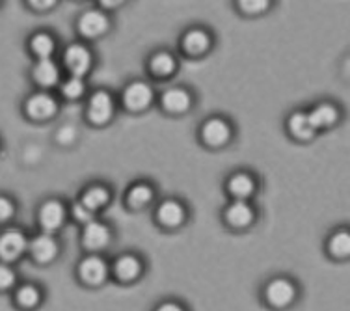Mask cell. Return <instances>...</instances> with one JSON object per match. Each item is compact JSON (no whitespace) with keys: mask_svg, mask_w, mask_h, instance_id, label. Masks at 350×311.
I'll return each mask as SVG.
<instances>
[{"mask_svg":"<svg viewBox=\"0 0 350 311\" xmlns=\"http://www.w3.org/2000/svg\"><path fill=\"white\" fill-rule=\"evenodd\" d=\"M262 302L269 306L270 310H287L297 302L298 285L295 280L287 276H276L262 287Z\"/></svg>","mask_w":350,"mask_h":311,"instance_id":"obj_1","label":"cell"},{"mask_svg":"<svg viewBox=\"0 0 350 311\" xmlns=\"http://www.w3.org/2000/svg\"><path fill=\"white\" fill-rule=\"evenodd\" d=\"M77 276L86 287H99L110 278V265L97 254H90L77 267Z\"/></svg>","mask_w":350,"mask_h":311,"instance_id":"obj_2","label":"cell"},{"mask_svg":"<svg viewBox=\"0 0 350 311\" xmlns=\"http://www.w3.org/2000/svg\"><path fill=\"white\" fill-rule=\"evenodd\" d=\"M27 248L28 241L23 231L10 228L0 233V263L12 265L27 252Z\"/></svg>","mask_w":350,"mask_h":311,"instance_id":"obj_3","label":"cell"},{"mask_svg":"<svg viewBox=\"0 0 350 311\" xmlns=\"http://www.w3.org/2000/svg\"><path fill=\"white\" fill-rule=\"evenodd\" d=\"M142 272H144V263L140 257L133 256V254H123L110 267V276H114L116 282L123 285L138 282Z\"/></svg>","mask_w":350,"mask_h":311,"instance_id":"obj_4","label":"cell"},{"mask_svg":"<svg viewBox=\"0 0 350 311\" xmlns=\"http://www.w3.org/2000/svg\"><path fill=\"white\" fill-rule=\"evenodd\" d=\"M27 250L38 265H49L53 263L54 259L58 257V250L60 248H58L56 239L51 237L49 233H41V235H36L28 243Z\"/></svg>","mask_w":350,"mask_h":311,"instance_id":"obj_5","label":"cell"},{"mask_svg":"<svg viewBox=\"0 0 350 311\" xmlns=\"http://www.w3.org/2000/svg\"><path fill=\"white\" fill-rule=\"evenodd\" d=\"M112 112H114V101H112L110 94L101 90V92H95L90 97V101H88V118H90V122L95 123V125H103L112 118Z\"/></svg>","mask_w":350,"mask_h":311,"instance_id":"obj_6","label":"cell"},{"mask_svg":"<svg viewBox=\"0 0 350 311\" xmlns=\"http://www.w3.org/2000/svg\"><path fill=\"white\" fill-rule=\"evenodd\" d=\"M151 101H153V92L146 82H133L123 92V105L133 112L148 109Z\"/></svg>","mask_w":350,"mask_h":311,"instance_id":"obj_7","label":"cell"},{"mask_svg":"<svg viewBox=\"0 0 350 311\" xmlns=\"http://www.w3.org/2000/svg\"><path fill=\"white\" fill-rule=\"evenodd\" d=\"M110 243V230L101 222H88L82 231V244L90 252H99Z\"/></svg>","mask_w":350,"mask_h":311,"instance_id":"obj_8","label":"cell"},{"mask_svg":"<svg viewBox=\"0 0 350 311\" xmlns=\"http://www.w3.org/2000/svg\"><path fill=\"white\" fill-rule=\"evenodd\" d=\"M64 62H66V68L81 79L82 75L88 73V69L92 66V55L84 45L81 43H75L71 47H68L66 55H64Z\"/></svg>","mask_w":350,"mask_h":311,"instance_id":"obj_9","label":"cell"},{"mask_svg":"<svg viewBox=\"0 0 350 311\" xmlns=\"http://www.w3.org/2000/svg\"><path fill=\"white\" fill-rule=\"evenodd\" d=\"M14 302L19 310L34 311L43 302V293H41V289L36 284L15 285Z\"/></svg>","mask_w":350,"mask_h":311,"instance_id":"obj_10","label":"cell"},{"mask_svg":"<svg viewBox=\"0 0 350 311\" xmlns=\"http://www.w3.org/2000/svg\"><path fill=\"white\" fill-rule=\"evenodd\" d=\"M25 110L32 120H47L56 112V101L49 94H34L28 97Z\"/></svg>","mask_w":350,"mask_h":311,"instance_id":"obj_11","label":"cell"},{"mask_svg":"<svg viewBox=\"0 0 350 311\" xmlns=\"http://www.w3.org/2000/svg\"><path fill=\"white\" fill-rule=\"evenodd\" d=\"M229 136H231V129L224 120H218V118H213L209 122L203 123L202 127V138L203 142L209 144L213 148H218V146H224L228 142Z\"/></svg>","mask_w":350,"mask_h":311,"instance_id":"obj_12","label":"cell"},{"mask_svg":"<svg viewBox=\"0 0 350 311\" xmlns=\"http://www.w3.org/2000/svg\"><path fill=\"white\" fill-rule=\"evenodd\" d=\"M108 19L107 15L99 10H90L79 21V30L84 38H97L107 32Z\"/></svg>","mask_w":350,"mask_h":311,"instance_id":"obj_13","label":"cell"},{"mask_svg":"<svg viewBox=\"0 0 350 311\" xmlns=\"http://www.w3.org/2000/svg\"><path fill=\"white\" fill-rule=\"evenodd\" d=\"M64 218H66V209H64V205L60 202L51 200V202H45L41 205L40 224L47 233L58 230L62 222H64Z\"/></svg>","mask_w":350,"mask_h":311,"instance_id":"obj_14","label":"cell"},{"mask_svg":"<svg viewBox=\"0 0 350 311\" xmlns=\"http://www.w3.org/2000/svg\"><path fill=\"white\" fill-rule=\"evenodd\" d=\"M162 107L174 112V114H181L185 110L190 109V95L187 90L183 88H172L166 90L162 95Z\"/></svg>","mask_w":350,"mask_h":311,"instance_id":"obj_15","label":"cell"},{"mask_svg":"<svg viewBox=\"0 0 350 311\" xmlns=\"http://www.w3.org/2000/svg\"><path fill=\"white\" fill-rule=\"evenodd\" d=\"M226 220L233 228H246L254 220V211H252L248 203L239 200V202L231 203L228 207V211H226Z\"/></svg>","mask_w":350,"mask_h":311,"instance_id":"obj_16","label":"cell"},{"mask_svg":"<svg viewBox=\"0 0 350 311\" xmlns=\"http://www.w3.org/2000/svg\"><path fill=\"white\" fill-rule=\"evenodd\" d=\"M157 218H159V222L164 224V226H168V228H175V226H179V224L185 220V209H183V205L179 202H175V200H168V202H164L157 211Z\"/></svg>","mask_w":350,"mask_h":311,"instance_id":"obj_17","label":"cell"},{"mask_svg":"<svg viewBox=\"0 0 350 311\" xmlns=\"http://www.w3.org/2000/svg\"><path fill=\"white\" fill-rule=\"evenodd\" d=\"M337 109L330 103H323V105H319L315 109L311 110L308 118H310L311 125L313 129H319V127H332L334 123L337 122Z\"/></svg>","mask_w":350,"mask_h":311,"instance_id":"obj_18","label":"cell"},{"mask_svg":"<svg viewBox=\"0 0 350 311\" xmlns=\"http://www.w3.org/2000/svg\"><path fill=\"white\" fill-rule=\"evenodd\" d=\"M32 75H34V81L38 82L40 86L49 88V86H54V84L58 82L60 71H58V68H56V64L47 58V60H40L38 64H36Z\"/></svg>","mask_w":350,"mask_h":311,"instance_id":"obj_19","label":"cell"},{"mask_svg":"<svg viewBox=\"0 0 350 311\" xmlns=\"http://www.w3.org/2000/svg\"><path fill=\"white\" fill-rule=\"evenodd\" d=\"M289 131L291 135L297 136L298 140H310L315 135V129L311 125L310 118L306 112H295L289 118Z\"/></svg>","mask_w":350,"mask_h":311,"instance_id":"obj_20","label":"cell"},{"mask_svg":"<svg viewBox=\"0 0 350 311\" xmlns=\"http://www.w3.org/2000/svg\"><path fill=\"white\" fill-rule=\"evenodd\" d=\"M228 189L233 196L239 198L241 202H244V200L252 196V192L256 190V183H254V179H252L248 174H237V176H233L229 179Z\"/></svg>","mask_w":350,"mask_h":311,"instance_id":"obj_21","label":"cell"},{"mask_svg":"<svg viewBox=\"0 0 350 311\" xmlns=\"http://www.w3.org/2000/svg\"><path fill=\"white\" fill-rule=\"evenodd\" d=\"M209 34L203 32V30H190L189 34L185 36V40H183V47L190 55H202V53H205L209 49Z\"/></svg>","mask_w":350,"mask_h":311,"instance_id":"obj_22","label":"cell"},{"mask_svg":"<svg viewBox=\"0 0 350 311\" xmlns=\"http://www.w3.org/2000/svg\"><path fill=\"white\" fill-rule=\"evenodd\" d=\"M108 200H110V194H108V190L105 187H92V189H88L84 192L81 203L94 213V211L105 207Z\"/></svg>","mask_w":350,"mask_h":311,"instance_id":"obj_23","label":"cell"},{"mask_svg":"<svg viewBox=\"0 0 350 311\" xmlns=\"http://www.w3.org/2000/svg\"><path fill=\"white\" fill-rule=\"evenodd\" d=\"M328 252L336 259H347L350 254V235L347 231H337L328 243Z\"/></svg>","mask_w":350,"mask_h":311,"instance_id":"obj_24","label":"cell"},{"mask_svg":"<svg viewBox=\"0 0 350 311\" xmlns=\"http://www.w3.org/2000/svg\"><path fill=\"white\" fill-rule=\"evenodd\" d=\"M30 49L40 60H47L49 56L53 55L54 51V40L49 34H36L32 40H30Z\"/></svg>","mask_w":350,"mask_h":311,"instance_id":"obj_25","label":"cell"},{"mask_svg":"<svg viewBox=\"0 0 350 311\" xmlns=\"http://www.w3.org/2000/svg\"><path fill=\"white\" fill-rule=\"evenodd\" d=\"M149 68L153 71V75L157 77H166V75L174 73L175 69V60L174 56L168 55V53H159L151 58L149 62Z\"/></svg>","mask_w":350,"mask_h":311,"instance_id":"obj_26","label":"cell"},{"mask_svg":"<svg viewBox=\"0 0 350 311\" xmlns=\"http://www.w3.org/2000/svg\"><path fill=\"white\" fill-rule=\"evenodd\" d=\"M129 203L133 205V207H144V205H148L151 202V198H153V190L149 189L148 185H136L133 189L129 190Z\"/></svg>","mask_w":350,"mask_h":311,"instance_id":"obj_27","label":"cell"},{"mask_svg":"<svg viewBox=\"0 0 350 311\" xmlns=\"http://www.w3.org/2000/svg\"><path fill=\"white\" fill-rule=\"evenodd\" d=\"M17 285V274L12 269V265L0 263V293L12 291Z\"/></svg>","mask_w":350,"mask_h":311,"instance_id":"obj_28","label":"cell"},{"mask_svg":"<svg viewBox=\"0 0 350 311\" xmlns=\"http://www.w3.org/2000/svg\"><path fill=\"white\" fill-rule=\"evenodd\" d=\"M86 90V84L79 79V77H71L62 84V94L69 97V99H79Z\"/></svg>","mask_w":350,"mask_h":311,"instance_id":"obj_29","label":"cell"},{"mask_svg":"<svg viewBox=\"0 0 350 311\" xmlns=\"http://www.w3.org/2000/svg\"><path fill=\"white\" fill-rule=\"evenodd\" d=\"M14 203H12V200L6 196H0V224L8 222L10 218L14 217Z\"/></svg>","mask_w":350,"mask_h":311,"instance_id":"obj_30","label":"cell"},{"mask_svg":"<svg viewBox=\"0 0 350 311\" xmlns=\"http://www.w3.org/2000/svg\"><path fill=\"white\" fill-rule=\"evenodd\" d=\"M73 217L77 220H81V222H92V218H94V213L84 207L82 203H75L73 205Z\"/></svg>","mask_w":350,"mask_h":311,"instance_id":"obj_31","label":"cell"},{"mask_svg":"<svg viewBox=\"0 0 350 311\" xmlns=\"http://www.w3.org/2000/svg\"><path fill=\"white\" fill-rule=\"evenodd\" d=\"M153 311H189L181 302H177V300H164L161 304L157 306Z\"/></svg>","mask_w":350,"mask_h":311,"instance_id":"obj_32","label":"cell"},{"mask_svg":"<svg viewBox=\"0 0 350 311\" xmlns=\"http://www.w3.org/2000/svg\"><path fill=\"white\" fill-rule=\"evenodd\" d=\"M269 2H262V0H256V2H241V8H243L244 12H248V14H257V12H262L265 8H267Z\"/></svg>","mask_w":350,"mask_h":311,"instance_id":"obj_33","label":"cell"},{"mask_svg":"<svg viewBox=\"0 0 350 311\" xmlns=\"http://www.w3.org/2000/svg\"><path fill=\"white\" fill-rule=\"evenodd\" d=\"M73 135H75V131L71 127H64L60 129V133H58V140L64 144H68L73 140Z\"/></svg>","mask_w":350,"mask_h":311,"instance_id":"obj_34","label":"cell"}]
</instances>
